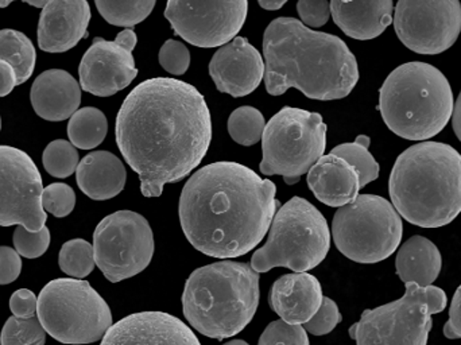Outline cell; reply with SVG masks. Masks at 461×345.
I'll return each instance as SVG.
<instances>
[{
	"label": "cell",
	"mask_w": 461,
	"mask_h": 345,
	"mask_svg": "<svg viewBox=\"0 0 461 345\" xmlns=\"http://www.w3.org/2000/svg\"><path fill=\"white\" fill-rule=\"evenodd\" d=\"M138 38L134 30L119 32L115 41L95 38L78 68L80 86L99 97L123 91L138 76L132 56Z\"/></svg>",
	"instance_id": "obj_16"
},
{
	"label": "cell",
	"mask_w": 461,
	"mask_h": 345,
	"mask_svg": "<svg viewBox=\"0 0 461 345\" xmlns=\"http://www.w3.org/2000/svg\"><path fill=\"white\" fill-rule=\"evenodd\" d=\"M444 335L451 340L461 339V285L455 292L449 309V320L444 327Z\"/></svg>",
	"instance_id": "obj_42"
},
{
	"label": "cell",
	"mask_w": 461,
	"mask_h": 345,
	"mask_svg": "<svg viewBox=\"0 0 461 345\" xmlns=\"http://www.w3.org/2000/svg\"><path fill=\"white\" fill-rule=\"evenodd\" d=\"M77 185L92 200L104 201L116 197L126 185L123 162L110 151H94L81 159L76 170Z\"/></svg>",
	"instance_id": "obj_24"
},
{
	"label": "cell",
	"mask_w": 461,
	"mask_h": 345,
	"mask_svg": "<svg viewBox=\"0 0 461 345\" xmlns=\"http://www.w3.org/2000/svg\"><path fill=\"white\" fill-rule=\"evenodd\" d=\"M297 11L306 27H321L330 16V3L325 0H301Z\"/></svg>",
	"instance_id": "obj_39"
},
{
	"label": "cell",
	"mask_w": 461,
	"mask_h": 345,
	"mask_svg": "<svg viewBox=\"0 0 461 345\" xmlns=\"http://www.w3.org/2000/svg\"><path fill=\"white\" fill-rule=\"evenodd\" d=\"M263 56L266 89L273 96L295 88L309 99H344L359 81L357 61L347 43L298 19L276 18L268 24Z\"/></svg>",
	"instance_id": "obj_3"
},
{
	"label": "cell",
	"mask_w": 461,
	"mask_h": 345,
	"mask_svg": "<svg viewBox=\"0 0 461 345\" xmlns=\"http://www.w3.org/2000/svg\"><path fill=\"white\" fill-rule=\"evenodd\" d=\"M27 5H32V7L42 8L43 10L48 2H27Z\"/></svg>",
	"instance_id": "obj_46"
},
{
	"label": "cell",
	"mask_w": 461,
	"mask_h": 345,
	"mask_svg": "<svg viewBox=\"0 0 461 345\" xmlns=\"http://www.w3.org/2000/svg\"><path fill=\"white\" fill-rule=\"evenodd\" d=\"M330 14L344 34L354 40L368 41L379 37L394 19L392 0L373 2H330Z\"/></svg>",
	"instance_id": "obj_23"
},
{
	"label": "cell",
	"mask_w": 461,
	"mask_h": 345,
	"mask_svg": "<svg viewBox=\"0 0 461 345\" xmlns=\"http://www.w3.org/2000/svg\"><path fill=\"white\" fill-rule=\"evenodd\" d=\"M0 61L13 67L16 86L26 83L34 73L37 53L29 37L16 30H0Z\"/></svg>",
	"instance_id": "obj_26"
},
{
	"label": "cell",
	"mask_w": 461,
	"mask_h": 345,
	"mask_svg": "<svg viewBox=\"0 0 461 345\" xmlns=\"http://www.w3.org/2000/svg\"><path fill=\"white\" fill-rule=\"evenodd\" d=\"M50 244V231L42 228L40 232H30L26 228L18 225L14 232V246L21 257L35 259L48 251Z\"/></svg>",
	"instance_id": "obj_36"
},
{
	"label": "cell",
	"mask_w": 461,
	"mask_h": 345,
	"mask_svg": "<svg viewBox=\"0 0 461 345\" xmlns=\"http://www.w3.org/2000/svg\"><path fill=\"white\" fill-rule=\"evenodd\" d=\"M32 108L49 122L72 118L81 103V86L70 73L50 69L35 78L30 92Z\"/></svg>",
	"instance_id": "obj_21"
},
{
	"label": "cell",
	"mask_w": 461,
	"mask_h": 345,
	"mask_svg": "<svg viewBox=\"0 0 461 345\" xmlns=\"http://www.w3.org/2000/svg\"><path fill=\"white\" fill-rule=\"evenodd\" d=\"M100 345H202L194 331L164 312H140L113 324Z\"/></svg>",
	"instance_id": "obj_17"
},
{
	"label": "cell",
	"mask_w": 461,
	"mask_h": 345,
	"mask_svg": "<svg viewBox=\"0 0 461 345\" xmlns=\"http://www.w3.org/2000/svg\"><path fill=\"white\" fill-rule=\"evenodd\" d=\"M59 268L75 279H83L94 271V246L84 239H73L62 246L59 257Z\"/></svg>",
	"instance_id": "obj_31"
},
{
	"label": "cell",
	"mask_w": 461,
	"mask_h": 345,
	"mask_svg": "<svg viewBox=\"0 0 461 345\" xmlns=\"http://www.w3.org/2000/svg\"><path fill=\"white\" fill-rule=\"evenodd\" d=\"M0 129H2V119H0Z\"/></svg>",
	"instance_id": "obj_49"
},
{
	"label": "cell",
	"mask_w": 461,
	"mask_h": 345,
	"mask_svg": "<svg viewBox=\"0 0 461 345\" xmlns=\"http://www.w3.org/2000/svg\"><path fill=\"white\" fill-rule=\"evenodd\" d=\"M10 309L14 317L22 320L34 319L38 311V298L29 289H19L11 295Z\"/></svg>",
	"instance_id": "obj_40"
},
{
	"label": "cell",
	"mask_w": 461,
	"mask_h": 345,
	"mask_svg": "<svg viewBox=\"0 0 461 345\" xmlns=\"http://www.w3.org/2000/svg\"><path fill=\"white\" fill-rule=\"evenodd\" d=\"M212 141L204 96L191 84L157 77L135 86L116 118V143L145 197L194 172Z\"/></svg>",
	"instance_id": "obj_1"
},
{
	"label": "cell",
	"mask_w": 461,
	"mask_h": 345,
	"mask_svg": "<svg viewBox=\"0 0 461 345\" xmlns=\"http://www.w3.org/2000/svg\"><path fill=\"white\" fill-rule=\"evenodd\" d=\"M454 91L441 70L406 62L393 70L379 91L378 110L390 132L408 141L440 134L454 113Z\"/></svg>",
	"instance_id": "obj_6"
},
{
	"label": "cell",
	"mask_w": 461,
	"mask_h": 345,
	"mask_svg": "<svg viewBox=\"0 0 461 345\" xmlns=\"http://www.w3.org/2000/svg\"><path fill=\"white\" fill-rule=\"evenodd\" d=\"M21 271V255L10 247H0V285L13 284Z\"/></svg>",
	"instance_id": "obj_41"
},
{
	"label": "cell",
	"mask_w": 461,
	"mask_h": 345,
	"mask_svg": "<svg viewBox=\"0 0 461 345\" xmlns=\"http://www.w3.org/2000/svg\"><path fill=\"white\" fill-rule=\"evenodd\" d=\"M159 64L170 75H184L191 65V53L180 41H167L159 50Z\"/></svg>",
	"instance_id": "obj_37"
},
{
	"label": "cell",
	"mask_w": 461,
	"mask_h": 345,
	"mask_svg": "<svg viewBox=\"0 0 461 345\" xmlns=\"http://www.w3.org/2000/svg\"><path fill=\"white\" fill-rule=\"evenodd\" d=\"M76 205L75 190L69 185L56 182L43 189L42 206L56 217H67Z\"/></svg>",
	"instance_id": "obj_35"
},
{
	"label": "cell",
	"mask_w": 461,
	"mask_h": 345,
	"mask_svg": "<svg viewBox=\"0 0 461 345\" xmlns=\"http://www.w3.org/2000/svg\"><path fill=\"white\" fill-rule=\"evenodd\" d=\"M258 345H309V338L303 325H290L276 320L267 325Z\"/></svg>",
	"instance_id": "obj_34"
},
{
	"label": "cell",
	"mask_w": 461,
	"mask_h": 345,
	"mask_svg": "<svg viewBox=\"0 0 461 345\" xmlns=\"http://www.w3.org/2000/svg\"><path fill=\"white\" fill-rule=\"evenodd\" d=\"M91 7L86 0H53L43 8L38 23V45L48 53H64L86 37Z\"/></svg>",
	"instance_id": "obj_19"
},
{
	"label": "cell",
	"mask_w": 461,
	"mask_h": 345,
	"mask_svg": "<svg viewBox=\"0 0 461 345\" xmlns=\"http://www.w3.org/2000/svg\"><path fill=\"white\" fill-rule=\"evenodd\" d=\"M370 143L371 140L367 135H359L355 142L343 143L330 151V154L340 157L357 169L359 174L360 187H365L366 185L378 179L379 170H381L378 162L368 150Z\"/></svg>",
	"instance_id": "obj_28"
},
{
	"label": "cell",
	"mask_w": 461,
	"mask_h": 345,
	"mask_svg": "<svg viewBox=\"0 0 461 345\" xmlns=\"http://www.w3.org/2000/svg\"><path fill=\"white\" fill-rule=\"evenodd\" d=\"M393 23L409 50L438 56L459 38L461 5L457 0H401L395 5Z\"/></svg>",
	"instance_id": "obj_13"
},
{
	"label": "cell",
	"mask_w": 461,
	"mask_h": 345,
	"mask_svg": "<svg viewBox=\"0 0 461 345\" xmlns=\"http://www.w3.org/2000/svg\"><path fill=\"white\" fill-rule=\"evenodd\" d=\"M308 185L317 200L332 208L354 203L362 189L357 169L333 154L322 156L309 170Z\"/></svg>",
	"instance_id": "obj_22"
},
{
	"label": "cell",
	"mask_w": 461,
	"mask_h": 345,
	"mask_svg": "<svg viewBox=\"0 0 461 345\" xmlns=\"http://www.w3.org/2000/svg\"><path fill=\"white\" fill-rule=\"evenodd\" d=\"M249 2H167L165 16L176 34L199 48H219L235 40Z\"/></svg>",
	"instance_id": "obj_15"
},
{
	"label": "cell",
	"mask_w": 461,
	"mask_h": 345,
	"mask_svg": "<svg viewBox=\"0 0 461 345\" xmlns=\"http://www.w3.org/2000/svg\"><path fill=\"white\" fill-rule=\"evenodd\" d=\"M452 124H454V132L461 142V91L456 103H455L454 113H452Z\"/></svg>",
	"instance_id": "obj_44"
},
{
	"label": "cell",
	"mask_w": 461,
	"mask_h": 345,
	"mask_svg": "<svg viewBox=\"0 0 461 345\" xmlns=\"http://www.w3.org/2000/svg\"><path fill=\"white\" fill-rule=\"evenodd\" d=\"M286 5V0H260L259 5L265 10L276 11Z\"/></svg>",
	"instance_id": "obj_45"
},
{
	"label": "cell",
	"mask_w": 461,
	"mask_h": 345,
	"mask_svg": "<svg viewBox=\"0 0 461 345\" xmlns=\"http://www.w3.org/2000/svg\"><path fill=\"white\" fill-rule=\"evenodd\" d=\"M223 345H249V343H246L244 340H232L230 341V343H226Z\"/></svg>",
	"instance_id": "obj_47"
},
{
	"label": "cell",
	"mask_w": 461,
	"mask_h": 345,
	"mask_svg": "<svg viewBox=\"0 0 461 345\" xmlns=\"http://www.w3.org/2000/svg\"><path fill=\"white\" fill-rule=\"evenodd\" d=\"M38 320L54 340L92 344L113 327V313L104 298L86 281L57 278L38 297Z\"/></svg>",
	"instance_id": "obj_8"
},
{
	"label": "cell",
	"mask_w": 461,
	"mask_h": 345,
	"mask_svg": "<svg viewBox=\"0 0 461 345\" xmlns=\"http://www.w3.org/2000/svg\"><path fill=\"white\" fill-rule=\"evenodd\" d=\"M95 263L113 284L142 273L154 255V236L142 214L119 211L104 217L94 233Z\"/></svg>",
	"instance_id": "obj_12"
},
{
	"label": "cell",
	"mask_w": 461,
	"mask_h": 345,
	"mask_svg": "<svg viewBox=\"0 0 461 345\" xmlns=\"http://www.w3.org/2000/svg\"><path fill=\"white\" fill-rule=\"evenodd\" d=\"M16 86V76L13 67L0 61V97L7 96Z\"/></svg>",
	"instance_id": "obj_43"
},
{
	"label": "cell",
	"mask_w": 461,
	"mask_h": 345,
	"mask_svg": "<svg viewBox=\"0 0 461 345\" xmlns=\"http://www.w3.org/2000/svg\"><path fill=\"white\" fill-rule=\"evenodd\" d=\"M321 285L308 273L282 276L271 286L268 295L270 308L290 325L306 324L321 306Z\"/></svg>",
	"instance_id": "obj_20"
},
{
	"label": "cell",
	"mask_w": 461,
	"mask_h": 345,
	"mask_svg": "<svg viewBox=\"0 0 461 345\" xmlns=\"http://www.w3.org/2000/svg\"><path fill=\"white\" fill-rule=\"evenodd\" d=\"M389 193L395 211L411 224H451L461 213V154L430 141L411 146L393 167Z\"/></svg>",
	"instance_id": "obj_4"
},
{
	"label": "cell",
	"mask_w": 461,
	"mask_h": 345,
	"mask_svg": "<svg viewBox=\"0 0 461 345\" xmlns=\"http://www.w3.org/2000/svg\"><path fill=\"white\" fill-rule=\"evenodd\" d=\"M268 231L265 246L252 255L251 268L258 274L274 268L306 273L330 252L332 238L327 220L305 198L293 197L282 205Z\"/></svg>",
	"instance_id": "obj_7"
},
{
	"label": "cell",
	"mask_w": 461,
	"mask_h": 345,
	"mask_svg": "<svg viewBox=\"0 0 461 345\" xmlns=\"http://www.w3.org/2000/svg\"><path fill=\"white\" fill-rule=\"evenodd\" d=\"M266 122L257 108L244 105L236 108L229 119L230 138L241 146H252L262 140Z\"/></svg>",
	"instance_id": "obj_30"
},
{
	"label": "cell",
	"mask_w": 461,
	"mask_h": 345,
	"mask_svg": "<svg viewBox=\"0 0 461 345\" xmlns=\"http://www.w3.org/2000/svg\"><path fill=\"white\" fill-rule=\"evenodd\" d=\"M443 268V257L433 241L424 236H411L398 250L395 270L403 284L432 286Z\"/></svg>",
	"instance_id": "obj_25"
},
{
	"label": "cell",
	"mask_w": 461,
	"mask_h": 345,
	"mask_svg": "<svg viewBox=\"0 0 461 345\" xmlns=\"http://www.w3.org/2000/svg\"><path fill=\"white\" fill-rule=\"evenodd\" d=\"M11 5V2H0V8L8 7Z\"/></svg>",
	"instance_id": "obj_48"
},
{
	"label": "cell",
	"mask_w": 461,
	"mask_h": 345,
	"mask_svg": "<svg viewBox=\"0 0 461 345\" xmlns=\"http://www.w3.org/2000/svg\"><path fill=\"white\" fill-rule=\"evenodd\" d=\"M210 75L219 91L232 97H243L262 83L265 62L247 38L236 37L213 54Z\"/></svg>",
	"instance_id": "obj_18"
},
{
	"label": "cell",
	"mask_w": 461,
	"mask_h": 345,
	"mask_svg": "<svg viewBox=\"0 0 461 345\" xmlns=\"http://www.w3.org/2000/svg\"><path fill=\"white\" fill-rule=\"evenodd\" d=\"M341 320H343V317H341L340 311H339V306L336 305L335 301L324 297L317 313L306 322L303 328L311 335L324 336L332 332L340 324Z\"/></svg>",
	"instance_id": "obj_38"
},
{
	"label": "cell",
	"mask_w": 461,
	"mask_h": 345,
	"mask_svg": "<svg viewBox=\"0 0 461 345\" xmlns=\"http://www.w3.org/2000/svg\"><path fill=\"white\" fill-rule=\"evenodd\" d=\"M405 295L386 305L363 312L349 328L357 345H427L433 314L447 308L448 298L441 287L405 284Z\"/></svg>",
	"instance_id": "obj_9"
},
{
	"label": "cell",
	"mask_w": 461,
	"mask_h": 345,
	"mask_svg": "<svg viewBox=\"0 0 461 345\" xmlns=\"http://www.w3.org/2000/svg\"><path fill=\"white\" fill-rule=\"evenodd\" d=\"M325 146L327 124L320 113L282 108L263 132L260 172L284 177L287 185L297 184L324 156Z\"/></svg>",
	"instance_id": "obj_10"
},
{
	"label": "cell",
	"mask_w": 461,
	"mask_h": 345,
	"mask_svg": "<svg viewBox=\"0 0 461 345\" xmlns=\"http://www.w3.org/2000/svg\"><path fill=\"white\" fill-rule=\"evenodd\" d=\"M100 15L110 24L121 27H132L150 15L156 7L154 0H134V2H105L97 0Z\"/></svg>",
	"instance_id": "obj_29"
},
{
	"label": "cell",
	"mask_w": 461,
	"mask_h": 345,
	"mask_svg": "<svg viewBox=\"0 0 461 345\" xmlns=\"http://www.w3.org/2000/svg\"><path fill=\"white\" fill-rule=\"evenodd\" d=\"M108 122L104 113L95 107L80 108L68 124V137L75 148L92 150L107 137Z\"/></svg>",
	"instance_id": "obj_27"
},
{
	"label": "cell",
	"mask_w": 461,
	"mask_h": 345,
	"mask_svg": "<svg viewBox=\"0 0 461 345\" xmlns=\"http://www.w3.org/2000/svg\"><path fill=\"white\" fill-rule=\"evenodd\" d=\"M402 235V217L381 195H359L333 216V241L344 257L357 263L373 265L392 257Z\"/></svg>",
	"instance_id": "obj_11"
},
{
	"label": "cell",
	"mask_w": 461,
	"mask_h": 345,
	"mask_svg": "<svg viewBox=\"0 0 461 345\" xmlns=\"http://www.w3.org/2000/svg\"><path fill=\"white\" fill-rule=\"evenodd\" d=\"M42 177L24 151L0 146V227L22 225L30 232L45 228Z\"/></svg>",
	"instance_id": "obj_14"
},
{
	"label": "cell",
	"mask_w": 461,
	"mask_h": 345,
	"mask_svg": "<svg viewBox=\"0 0 461 345\" xmlns=\"http://www.w3.org/2000/svg\"><path fill=\"white\" fill-rule=\"evenodd\" d=\"M259 274L249 263H212L189 277L183 295L184 316L207 338L239 335L259 305Z\"/></svg>",
	"instance_id": "obj_5"
},
{
	"label": "cell",
	"mask_w": 461,
	"mask_h": 345,
	"mask_svg": "<svg viewBox=\"0 0 461 345\" xmlns=\"http://www.w3.org/2000/svg\"><path fill=\"white\" fill-rule=\"evenodd\" d=\"M42 161L46 172L57 178H68L72 176L80 164L75 146L64 140L49 143L43 151Z\"/></svg>",
	"instance_id": "obj_32"
},
{
	"label": "cell",
	"mask_w": 461,
	"mask_h": 345,
	"mask_svg": "<svg viewBox=\"0 0 461 345\" xmlns=\"http://www.w3.org/2000/svg\"><path fill=\"white\" fill-rule=\"evenodd\" d=\"M276 192L274 182L243 165H207L181 193V227L189 243L208 257H243L270 230L279 205Z\"/></svg>",
	"instance_id": "obj_2"
},
{
	"label": "cell",
	"mask_w": 461,
	"mask_h": 345,
	"mask_svg": "<svg viewBox=\"0 0 461 345\" xmlns=\"http://www.w3.org/2000/svg\"><path fill=\"white\" fill-rule=\"evenodd\" d=\"M46 331L40 320L10 317L3 327L0 345H45Z\"/></svg>",
	"instance_id": "obj_33"
}]
</instances>
